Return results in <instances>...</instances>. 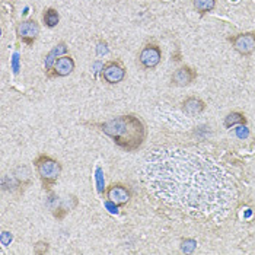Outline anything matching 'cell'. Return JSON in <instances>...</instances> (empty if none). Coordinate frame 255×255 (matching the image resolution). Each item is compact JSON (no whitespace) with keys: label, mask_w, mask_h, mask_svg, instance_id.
<instances>
[{"label":"cell","mask_w":255,"mask_h":255,"mask_svg":"<svg viewBox=\"0 0 255 255\" xmlns=\"http://www.w3.org/2000/svg\"><path fill=\"white\" fill-rule=\"evenodd\" d=\"M204 108V104L201 99L197 98H188L185 102H184V111L190 116H196V114H200Z\"/></svg>","instance_id":"8fae6325"},{"label":"cell","mask_w":255,"mask_h":255,"mask_svg":"<svg viewBox=\"0 0 255 255\" xmlns=\"http://www.w3.org/2000/svg\"><path fill=\"white\" fill-rule=\"evenodd\" d=\"M39 34V25L37 20L26 19L22 20L18 25V35L20 39H23L25 42H32L34 39L38 37Z\"/></svg>","instance_id":"5b68a950"},{"label":"cell","mask_w":255,"mask_h":255,"mask_svg":"<svg viewBox=\"0 0 255 255\" xmlns=\"http://www.w3.org/2000/svg\"><path fill=\"white\" fill-rule=\"evenodd\" d=\"M102 76L108 83H118L126 76V70L118 63H108L102 70Z\"/></svg>","instance_id":"52a82bcc"},{"label":"cell","mask_w":255,"mask_h":255,"mask_svg":"<svg viewBox=\"0 0 255 255\" xmlns=\"http://www.w3.org/2000/svg\"><path fill=\"white\" fill-rule=\"evenodd\" d=\"M108 198H110L111 203H114L117 206H123V204H126L128 201L130 194H128V191L124 187H121V185H113L108 190Z\"/></svg>","instance_id":"30bf717a"},{"label":"cell","mask_w":255,"mask_h":255,"mask_svg":"<svg viewBox=\"0 0 255 255\" xmlns=\"http://www.w3.org/2000/svg\"><path fill=\"white\" fill-rule=\"evenodd\" d=\"M105 134H108L117 144L127 150H134L144 138V128L140 120L131 116L118 117L102 126Z\"/></svg>","instance_id":"7a4b0ae2"},{"label":"cell","mask_w":255,"mask_h":255,"mask_svg":"<svg viewBox=\"0 0 255 255\" xmlns=\"http://www.w3.org/2000/svg\"><path fill=\"white\" fill-rule=\"evenodd\" d=\"M147 190L165 204L201 219H222L235 201V184L213 159L181 149H156L143 162Z\"/></svg>","instance_id":"6da1fadb"},{"label":"cell","mask_w":255,"mask_h":255,"mask_svg":"<svg viewBox=\"0 0 255 255\" xmlns=\"http://www.w3.org/2000/svg\"><path fill=\"white\" fill-rule=\"evenodd\" d=\"M60 171H61L60 165L56 160H53V159L45 157V159H42L38 163L39 175L44 179H54V178H57L60 175Z\"/></svg>","instance_id":"8992f818"},{"label":"cell","mask_w":255,"mask_h":255,"mask_svg":"<svg viewBox=\"0 0 255 255\" xmlns=\"http://www.w3.org/2000/svg\"><path fill=\"white\" fill-rule=\"evenodd\" d=\"M75 69V61L70 56H61L54 63V72L59 76H67L73 72Z\"/></svg>","instance_id":"9c48e42d"},{"label":"cell","mask_w":255,"mask_h":255,"mask_svg":"<svg viewBox=\"0 0 255 255\" xmlns=\"http://www.w3.org/2000/svg\"><path fill=\"white\" fill-rule=\"evenodd\" d=\"M60 16L59 13H57V10H54V9H48V10H45V13H44V22H45V25L47 26H50V28H54L57 23H59Z\"/></svg>","instance_id":"4fadbf2b"},{"label":"cell","mask_w":255,"mask_h":255,"mask_svg":"<svg viewBox=\"0 0 255 255\" xmlns=\"http://www.w3.org/2000/svg\"><path fill=\"white\" fill-rule=\"evenodd\" d=\"M242 123H245V117L242 114H239V113H232V114H229L226 117V120H225V126L226 127H232V126L242 124Z\"/></svg>","instance_id":"5bb4252c"},{"label":"cell","mask_w":255,"mask_h":255,"mask_svg":"<svg viewBox=\"0 0 255 255\" xmlns=\"http://www.w3.org/2000/svg\"><path fill=\"white\" fill-rule=\"evenodd\" d=\"M232 45L241 56H251L255 51V32H244L234 38Z\"/></svg>","instance_id":"3957f363"},{"label":"cell","mask_w":255,"mask_h":255,"mask_svg":"<svg viewBox=\"0 0 255 255\" xmlns=\"http://www.w3.org/2000/svg\"><path fill=\"white\" fill-rule=\"evenodd\" d=\"M196 78V73L190 69V67H179L178 70H175V73L172 75V82L177 86H187L190 85Z\"/></svg>","instance_id":"ba28073f"},{"label":"cell","mask_w":255,"mask_h":255,"mask_svg":"<svg viewBox=\"0 0 255 255\" xmlns=\"http://www.w3.org/2000/svg\"><path fill=\"white\" fill-rule=\"evenodd\" d=\"M162 59V53H160V48L156 45H146L141 53H140V63L146 67V69H153L159 64V61Z\"/></svg>","instance_id":"277c9868"},{"label":"cell","mask_w":255,"mask_h":255,"mask_svg":"<svg viewBox=\"0 0 255 255\" xmlns=\"http://www.w3.org/2000/svg\"><path fill=\"white\" fill-rule=\"evenodd\" d=\"M216 6V0H194V9L200 15L212 12Z\"/></svg>","instance_id":"7c38bea8"},{"label":"cell","mask_w":255,"mask_h":255,"mask_svg":"<svg viewBox=\"0 0 255 255\" xmlns=\"http://www.w3.org/2000/svg\"><path fill=\"white\" fill-rule=\"evenodd\" d=\"M12 241V235L9 232H1V236H0V242L3 247H7Z\"/></svg>","instance_id":"9a60e30c"}]
</instances>
